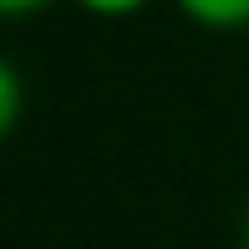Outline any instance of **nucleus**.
Masks as SVG:
<instances>
[{"instance_id":"obj_3","label":"nucleus","mask_w":249,"mask_h":249,"mask_svg":"<svg viewBox=\"0 0 249 249\" xmlns=\"http://www.w3.org/2000/svg\"><path fill=\"white\" fill-rule=\"evenodd\" d=\"M73 5H83L88 15H103V20H122V15H137L142 5H152V0H73Z\"/></svg>"},{"instance_id":"obj_4","label":"nucleus","mask_w":249,"mask_h":249,"mask_svg":"<svg viewBox=\"0 0 249 249\" xmlns=\"http://www.w3.org/2000/svg\"><path fill=\"white\" fill-rule=\"evenodd\" d=\"M44 5L49 0H0V20H20V15H35Z\"/></svg>"},{"instance_id":"obj_2","label":"nucleus","mask_w":249,"mask_h":249,"mask_svg":"<svg viewBox=\"0 0 249 249\" xmlns=\"http://www.w3.org/2000/svg\"><path fill=\"white\" fill-rule=\"evenodd\" d=\"M20 112H25V78H20V69L5 54H0V142L20 127Z\"/></svg>"},{"instance_id":"obj_1","label":"nucleus","mask_w":249,"mask_h":249,"mask_svg":"<svg viewBox=\"0 0 249 249\" xmlns=\"http://www.w3.org/2000/svg\"><path fill=\"white\" fill-rule=\"evenodd\" d=\"M181 15L205 30H244L249 25V0H176Z\"/></svg>"},{"instance_id":"obj_5","label":"nucleus","mask_w":249,"mask_h":249,"mask_svg":"<svg viewBox=\"0 0 249 249\" xmlns=\"http://www.w3.org/2000/svg\"><path fill=\"white\" fill-rule=\"evenodd\" d=\"M239 244L249 249V205H244V220H239Z\"/></svg>"}]
</instances>
